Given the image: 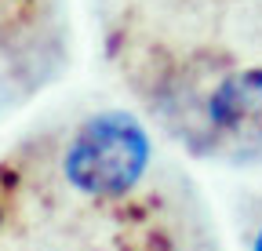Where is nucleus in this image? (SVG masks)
I'll list each match as a JSON object with an SVG mask.
<instances>
[{"mask_svg": "<svg viewBox=\"0 0 262 251\" xmlns=\"http://www.w3.org/2000/svg\"><path fill=\"white\" fill-rule=\"evenodd\" d=\"M149 164V139L131 113L91 117L66 153V178L80 193L120 197Z\"/></svg>", "mask_w": 262, "mask_h": 251, "instance_id": "1", "label": "nucleus"}, {"mask_svg": "<svg viewBox=\"0 0 262 251\" xmlns=\"http://www.w3.org/2000/svg\"><path fill=\"white\" fill-rule=\"evenodd\" d=\"M211 120L233 142L262 146V70L226 77L211 95Z\"/></svg>", "mask_w": 262, "mask_h": 251, "instance_id": "2", "label": "nucleus"}, {"mask_svg": "<svg viewBox=\"0 0 262 251\" xmlns=\"http://www.w3.org/2000/svg\"><path fill=\"white\" fill-rule=\"evenodd\" d=\"M255 251H262V233H258V240H255Z\"/></svg>", "mask_w": 262, "mask_h": 251, "instance_id": "3", "label": "nucleus"}]
</instances>
